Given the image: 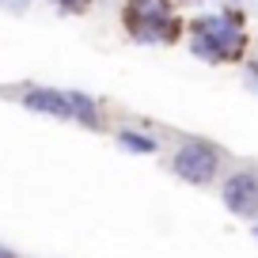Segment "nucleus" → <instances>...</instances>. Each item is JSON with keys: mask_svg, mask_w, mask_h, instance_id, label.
Listing matches in <instances>:
<instances>
[{"mask_svg": "<svg viewBox=\"0 0 258 258\" xmlns=\"http://www.w3.org/2000/svg\"><path fill=\"white\" fill-rule=\"evenodd\" d=\"M243 46H247V34H243L239 16H232V12H213V16L194 19L190 27V49L209 64L235 61Z\"/></svg>", "mask_w": 258, "mask_h": 258, "instance_id": "nucleus-1", "label": "nucleus"}, {"mask_svg": "<svg viewBox=\"0 0 258 258\" xmlns=\"http://www.w3.org/2000/svg\"><path fill=\"white\" fill-rule=\"evenodd\" d=\"M125 27L137 42H175L178 38V23L171 16L167 0H129Z\"/></svg>", "mask_w": 258, "mask_h": 258, "instance_id": "nucleus-2", "label": "nucleus"}, {"mask_svg": "<svg viewBox=\"0 0 258 258\" xmlns=\"http://www.w3.org/2000/svg\"><path fill=\"white\" fill-rule=\"evenodd\" d=\"M171 171L190 186H205L220 171V148L209 145V141H186L171 156Z\"/></svg>", "mask_w": 258, "mask_h": 258, "instance_id": "nucleus-3", "label": "nucleus"}, {"mask_svg": "<svg viewBox=\"0 0 258 258\" xmlns=\"http://www.w3.org/2000/svg\"><path fill=\"white\" fill-rule=\"evenodd\" d=\"M220 202L235 213V217H254L258 213V175L254 171H235L220 186Z\"/></svg>", "mask_w": 258, "mask_h": 258, "instance_id": "nucleus-4", "label": "nucleus"}, {"mask_svg": "<svg viewBox=\"0 0 258 258\" xmlns=\"http://www.w3.org/2000/svg\"><path fill=\"white\" fill-rule=\"evenodd\" d=\"M23 106L34 114H46V118H61V121H73L69 114V91H57V88H31L23 95Z\"/></svg>", "mask_w": 258, "mask_h": 258, "instance_id": "nucleus-5", "label": "nucleus"}, {"mask_svg": "<svg viewBox=\"0 0 258 258\" xmlns=\"http://www.w3.org/2000/svg\"><path fill=\"white\" fill-rule=\"evenodd\" d=\"M69 114H73V121H80V125L99 129V106H95V99L84 95V91H69Z\"/></svg>", "mask_w": 258, "mask_h": 258, "instance_id": "nucleus-6", "label": "nucleus"}, {"mask_svg": "<svg viewBox=\"0 0 258 258\" xmlns=\"http://www.w3.org/2000/svg\"><path fill=\"white\" fill-rule=\"evenodd\" d=\"M118 145L125 148V152H133V156L156 152V137H148V133H137V129H121V133H118Z\"/></svg>", "mask_w": 258, "mask_h": 258, "instance_id": "nucleus-7", "label": "nucleus"}, {"mask_svg": "<svg viewBox=\"0 0 258 258\" xmlns=\"http://www.w3.org/2000/svg\"><path fill=\"white\" fill-rule=\"evenodd\" d=\"M57 8L69 12V16H80V12H88V8H91V0H57Z\"/></svg>", "mask_w": 258, "mask_h": 258, "instance_id": "nucleus-8", "label": "nucleus"}, {"mask_svg": "<svg viewBox=\"0 0 258 258\" xmlns=\"http://www.w3.org/2000/svg\"><path fill=\"white\" fill-rule=\"evenodd\" d=\"M0 8L12 12V16H23V12L31 8V0H0Z\"/></svg>", "mask_w": 258, "mask_h": 258, "instance_id": "nucleus-9", "label": "nucleus"}, {"mask_svg": "<svg viewBox=\"0 0 258 258\" xmlns=\"http://www.w3.org/2000/svg\"><path fill=\"white\" fill-rule=\"evenodd\" d=\"M243 84H247V88L258 95V61H254V64H247V73H243Z\"/></svg>", "mask_w": 258, "mask_h": 258, "instance_id": "nucleus-10", "label": "nucleus"}, {"mask_svg": "<svg viewBox=\"0 0 258 258\" xmlns=\"http://www.w3.org/2000/svg\"><path fill=\"white\" fill-rule=\"evenodd\" d=\"M0 258H16V254H12V250H8V247H0Z\"/></svg>", "mask_w": 258, "mask_h": 258, "instance_id": "nucleus-11", "label": "nucleus"}, {"mask_svg": "<svg viewBox=\"0 0 258 258\" xmlns=\"http://www.w3.org/2000/svg\"><path fill=\"white\" fill-rule=\"evenodd\" d=\"M254 235H258V228H254Z\"/></svg>", "mask_w": 258, "mask_h": 258, "instance_id": "nucleus-12", "label": "nucleus"}]
</instances>
